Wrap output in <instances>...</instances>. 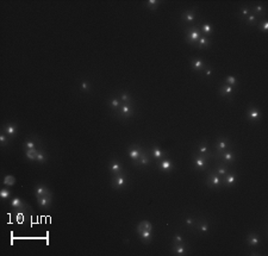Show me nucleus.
Wrapping results in <instances>:
<instances>
[{"label": "nucleus", "mask_w": 268, "mask_h": 256, "mask_svg": "<svg viewBox=\"0 0 268 256\" xmlns=\"http://www.w3.org/2000/svg\"><path fill=\"white\" fill-rule=\"evenodd\" d=\"M216 173H217V174H218L219 176H225V175H227V174H228V173H227V169H225V168H224V167H220V168H218V169H217V170H216Z\"/></svg>", "instance_id": "58836bf2"}, {"label": "nucleus", "mask_w": 268, "mask_h": 256, "mask_svg": "<svg viewBox=\"0 0 268 256\" xmlns=\"http://www.w3.org/2000/svg\"><path fill=\"white\" fill-rule=\"evenodd\" d=\"M0 197H1V199H9V198L11 197L10 189H7V188H2V189L0 191Z\"/></svg>", "instance_id": "72a5a7b5"}, {"label": "nucleus", "mask_w": 268, "mask_h": 256, "mask_svg": "<svg viewBox=\"0 0 268 256\" xmlns=\"http://www.w3.org/2000/svg\"><path fill=\"white\" fill-rule=\"evenodd\" d=\"M132 113V108L129 104H124L123 106H120V114L124 116V117H129Z\"/></svg>", "instance_id": "a211bd4d"}, {"label": "nucleus", "mask_w": 268, "mask_h": 256, "mask_svg": "<svg viewBox=\"0 0 268 256\" xmlns=\"http://www.w3.org/2000/svg\"><path fill=\"white\" fill-rule=\"evenodd\" d=\"M173 251L175 255H185L186 253V248L184 246V243H173Z\"/></svg>", "instance_id": "4468645a"}, {"label": "nucleus", "mask_w": 268, "mask_h": 256, "mask_svg": "<svg viewBox=\"0 0 268 256\" xmlns=\"http://www.w3.org/2000/svg\"><path fill=\"white\" fill-rule=\"evenodd\" d=\"M16 184V177L13 175H6L4 177V185L5 186H13Z\"/></svg>", "instance_id": "cd10ccee"}, {"label": "nucleus", "mask_w": 268, "mask_h": 256, "mask_svg": "<svg viewBox=\"0 0 268 256\" xmlns=\"http://www.w3.org/2000/svg\"><path fill=\"white\" fill-rule=\"evenodd\" d=\"M232 92H234V89H232V86H229V85H225V86H223L222 88L219 89V93L222 94V95H230V94H232Z\"/></svg>", "instance_id": "393cba45"}, {"label": "nucleus", "mask_w": 268, "mask_h": 256, "mask_svg": "<svg viewBox=\"0 0 268 256\" xmlns=\"http://www.w3.org/2000/svg\"><path fill=\"white\" fill-rule=\"evenodd\" d=\"M248 14H249V9L244 7V9H242V10H241V16H242L243 18H246Z\"/></svg>", "instance_id": "c03bdc74"}, {"label": "nucleus", "mask_w": 268, "mask_h": 256, "mask_svg": "<svg viewBox=\"0 0 268 256\" xmlns=\"http://www.w3.org/2000/svg\"><path fill=\"white\" fill-rule=\"evenodd\" d=\"M144 230H149V231L153 230V225H151V223L149 220H142V222H139L138 225H137V234L144 231Z\"/></svg>", "instance_id": "9d476101"}, {"label": "nucleus", "mask_w": 268, "mask_h": 256, "mask_svg": "<svg viewBox=\"0 0 268 256\" xmlns=\"http://www.w3.org/2000/svg\"><path fill=\"white\" fill-rule=\"evenodd\" d=\"M225 81H227V85H229V86H235V85H237V80H236V78H234V76H227Z\"/></svg>", "instance_id": "f704fd0d"}, {"label": "nucleus", "mask_w": 268, "mask_h": 256, "mask_svg": "<svg viewBox=\"0 0 268 256\" xmlns=\"http://www.w3.org/2000/svg\"><path fill=\"white\" fill-rule=\"evenodd\" d=\"M151 155H153V157H155L156 160H161L162 156H163V151L159 147H154V148L151 149Z\"/></svg>", "instance_id": "b1692460"}, {"label": "nucleus", "mask_w": 268, "mask_h": 256, "mask_svg": "<svg viewBox=\"0 0 268 256\" xmlns=\"http://www.w3.org/2000/svg\"><path fill=\"white\" fill-rule=\"evenodd\" d=\"M220 176H219L217 173H211L210 176L206 180V184H208V187H218L220 185Z\"/></svg>", "instance_id": "39448f33"}, {"label": "nucleus", "mask_w": 268, "mask_h": 256, "mask_svg": "<svg viewBox=\"0 0 268 256\" xmlns=\"http://www.w3.org/2000/svg\"><path fill=\"white\" fill-rule=\"evenodd\" d=\"M159 168L160 170H162V172H170L172 169H173V163H172V161L169 160V158H161L159 160Z\"/></svg>", "instance_id": "423d86ee"}, {"label": "nucleus", "mask_w": 268, "mask_h": 256, "mask_svg": "<svg viewBox=\"0 0 268 256\" xmlns=\"http://www.w3.org/2000/svg\"><path fill=\"white\" fill-rule=\"evenodd\" d=\"M222 157L224 161H227V162H232L234 160H235V155H234V153L232 151H223L222 153Z\"/></svg>", "instance_id": "4be33fe9"}, {"label": "nucleus", "mask_w": 268, "mask_h": 256, "mask_svg": "<svg viewBox=\"0 0 268 256\" xmlns=\"http://www.w3.org/2000/svg\"><path fill=\"white\" fill-rule=\"evenodd\" d=\"M198 151H199V154H205V153L208 151V145H206V144H200L198 148Z\"/></svg>", "instance_id": "a19ab883"}, {"label": "nucleus", "mask_w": 268, "mask_h": 256, "mask_svg": "<svg viewBox=\"0 0 268 256\" xmlns=\"http://www.w3.org/2000/svg\"><path fill=\"white\" fill-rule=\"evenodd\" d=\"M254 11H255V16L256 14H263V12H265V9H263V6L262 5H256L255 7H254Z\"/></svg>", "instance_id": "e433bc0d"}, {"label": "nucleus", "mask_w": 268, "mask_h": 256, "mask_svg": "<svg viewBox=\"0 0 268 256\" xmlns=\"http://www.w3.org/2000/svg\"><path fill=\"white\" fill-rule=\"evenodd\" d=\"M191 66H192V68L194 69L196 72H200V70H203V69L205 68L204 67V62L200 59H193L191 61Z\"/></svg>", "instance_id": "ddd939ff"}, {"label": "nucleus", "mask_w": 268, "mask_h": 256, "mask_svg": "<svg viewBox=\"0 0 268 256\" xmlns=\"http://www.w3.org/2000/svg\"><path fill=\"white\" fill-rule=\"evenodd\" d=\"M0 143H1L2 145H5V144L7 143V137H6L5 135H0Z\"/></svg>", "instance_id": "a18cd8bd"}, {"label": "nucleus", "mask_w": 268, "mask_h": 256, "mask_svg": "<svg viewBox=\"0 0 268 256\" xmlns=\"http://www.w3.org/2000/svg\"><path fill=\"white\" fill-rule=\"evenodd\" d=\"M224 177V184L227 185V186H231V185H234V182H235V180H236V175L235 174H227Z\"/></svg>", "instance_id": "5701e85b"}, {"label": "nucleus", "mask_w": 268, "mask_h": 256, "mask_svg": "<svg viewBox=\"0 0 268 256\" xmlns=\"http://www.w3.org/2000/svg\"><path fill=\"white\" fill-rule=\"evenodd\" d=\"M4 131H5V134H7L9 136H13V135H16V132H17V126L13 125V124H6V125L4 126Z\"/></svg>", "instance_id": "aec40b11"}, {"label": "nucleus", "mask_w": 268, "mask_h": 256, "mask_svg": "<svg viewBox=\"0 0 268 256\" xmlns=\"http://www.w3.org/2000/svg\"><path fill=\"white\" fill-rule=\"evenodd\" d=\"M120 100H122V101H124V104H128L131 99H130L129 94H126V93H123V94L120 95Z\"/></svg>", "instance_id": "ea45409f"}, {"label": "nucleus", "mask_w": 268, "mask_h": 256, "mask_svg": "<svg viewBox=\"0 0 268 256\" xmlns=\"http://www.w3.org/2000/svg\"><path fill=\"white\" fill-rule=\"evenodd\" d=\"M182 242H184V239L180 235H175L173 238V243H182Z\"/></svg>", "instance_id": "37998d69"}, {"label": "nucleus", "mask_w": 268, "mask_h": 256, "mask_svg": "<svg viewBox=\"0 0 268 256\" xmlns=\"http://www.w3.org/2000/svg\"><path fill=\"white\" fill-rule=\"evenodd\" d=\"M157 4H160L159 1H156V0H149L148 2L146 4V6L150 9V10H155V9H157Z\"/></svg>", "instance_id": "473e14b6"}, {"label": "nucleus", "mask_w": 268, "mask_h": 256, "mask_svg": "<svg viewBox=\"0 0 268 256\" xmlns=\"http://www.w3.org/2000/svg\"><path fill=\"white\" fill-rule=\"evenodd\" d=\"M200 31H201L204 35L210 36V35L213 32V28H212V25H211L210 23H204V24L201 25V28H200Z\"/></svg>", "instance_id": "6ab92c4d"}, {"label": "nucleus", "mask_w": 268, "mask_h": 256, "mask_svg": "<svg viewBox=\"0 0 268 256\" xmlns=\"http://www.w3.org/2000/svg\"><path fill=\"white\" fill-rule=\"evenodd\" d=\"M11 206L13 208H16V210H18V211H23L24 208H26V204L19 198H13L11 200Z\"/></svg>", "instance_id": "6e6552de"}, {"label": "nucleus", "mask_w": 268, "mask_h": 256, "mask_svg": "<svg viewBox=\"0 0 268 256\" xmlns=\"http://www.w3.org/2000/svg\"><path fill=\"white\" fill-rule=\"evenodd\" d=\"M110 104H111V106L113 108H117L119 107V104H120V103H119V100L117 98H112L110 100Z\"/></svg>", "instance_id": "4c0bfd02"}, {"label": "nucleus", "mask_w": 268, "mask_h": 256, "mask_svg": "<svg viewBox=\"0 0 268 256\" xmlns=\"http://www.w3.org/2000/svg\"><path fill=\"white\" fill-rule=\"evenodd\" d=\"M125 184H126V176L124 174H122V173L116 174L112 177V181H111V186L113 188H116V189L123 188L125 186Z\"/></svg>", "instance_id": "f03ea898"}, {"label": "nucleus", "mask_w": 268, "mask_h": 256, "mask_svg": "<svg viewBox=\"0 0 268 256\" xmlns=\"http://www.w3.org/2000/svg\"><path fill=\"white\" fill-rule=\"evenodd\" d=\"M48 194H51L50 191L45 186L43 185H37L35 187V196L38 197V196H48Z\"/></svg>", "instance_id": "9b49d317"}, {"label": "nucleus", "mask_w": 268, "mask_h": 256, "mask_svg": "<svg viewBox=\"0 0 268 256\" xmlns=\"http://www.w3.org/2000/svg\"><path fill=\"white\" fill-rule=\"evenodd\" d=\"M137 162H138L139 165H143V166H148L149 165V162H150V160H149V156L147 155V154H141V156H139V158L137 160Z\"/></svg>", "instance_id": "c85d7f7f"}, {"label": "nucleus", "mask_w": 268, "mask_h": 256, "mask_svg": "<svg viewBox=\"0 0 268 256\" xmlns=\"http://www.w3.org/2000/svg\"><path fill=\"white\" fill-rule=\"evenodd\" d=\"M182 18L186 20L187 23H192L194 20V12L193 11H186L182 13Z\"/></svg>", "instance_id": "a878e982"}, {"label": "nucleus", "mask_w": 268, "mask_h": 256, "mask_svg": "<svg viewBox=\"0 0 268 256\" xmlns=\"http://www.w3.org/2000/svg\"><path fill=\"white\" fill-rule=\"evenodd\" d=\"M139 238L144 242V243H148L149 241L151 239V231H149V230H144V231H142V232H139L138 234Z\"/></svg>", "instance_id": "412c9836"}, {"label": "nucleus", "mask_w": 268, "mask_h": 256, "mask_svg": "<svg viewBox=\"0 0 268 256\" xmlns=\"http://www.w3.org/2000/svg\"><path fill=\"white\" fill-rule=\"evenodd\" d=\"M246 20H247V23L250 24V25H255L256 21H258V16H255L254 13H249L248 16L246 17Z\"/></svg>", "instance_id": "c756f323"}, {"label": "nucleus", "mask_w": 268, "mask_h": 256, "mask_svg": "<svg viewBox=\"0 0 268 256\" xmlns=\"http://www.w3.org/2000/svg\"><path fill=\"white\" fill-rule=\"evenodd\" d=\"M25 155L30 161H37L38 150L37 149H25Z\"/></svg>", "instance_id": "dca6fc26"}, {"label": "nucleus", "mask_w": 268, "mask_h": 256, "mask_svg": "<svg viewBox=\"0 0 268 256\" xmlns=\"http://www.w3.org/2000/svg\"><path fill=\"white\" fill-rule=\"evenodd\" d=\"M206 165H208L206 157L203 156L201 154H200V155H197V156L194 157V166H196L197 169H205V168H206Z\"/></svg>", "instance_id": "0eeeda50"}, {"label": "nucleus", "mask_w": 268, "mask_h": 256, "mask_svg": "<svg viewBox=\"0 0 268 256\" xmlns=\"http://www.w3.org/2000/svg\"><path fill=\"white\" fill-rule=\"evenodd\" d=\"M24 148L25 149H37V145H36V143L30 138L28 139L26 142H25V144H24Z\"/></svg>", "instance_id": "2f4dec72"}, {"label": "nucleus", "mask_w": 268, "mask_h": 256, "mask_svg": "<svg viewBox=\"0 0 268 256\" xmlns=\"http://www.w3.org/2000/svg\"><path fill=\"white\" fill-rule=\"evenodd\" d=\"M247 242H248L249 246H258V243H260V238H258L255 234H249V236L247 237Z\"/></svg>", "instance_id": "f3484780"}, {"label": "nucleus", "mask_w": 268, "mask_h": 256, "mask_svg": "<svg viewBox=\"0 0 268 256\" xmlns=\"http://www.w3.org/2000/svg\"><path fill=\"white\" fill-rule=\"evenodd\" d=\"M37 199V203H38V205H40L42 208H44V210H47V208H49L50 205H51V194H48V196H38V197H36Z\"/></svg>", "instance_id": "7ed1b4c3"}, {"label": "nucleus", "mask_w": 268, "mask_h": 256, "mask_svg": "<svg viewBox=\"0 0 268 256\" xmlns=\"http://www.w3.org/2000/svg\"><path fill=\"white\" fill-rule=\"evenodd\" d=\"M205 74L208 75V76H210L211 74H212V69H210V68H206L205 69Z\"/></svg>", "instance_id": "09e8293b"}, {"label": "nucleus", "mask_w": 268, "mask_h": 256, "mask_svg": "<svg viewBox=\"0 0 268 256\" xmlns=\"http://www.w3.org/2000/svg\"><path fill=\"white\" fill-rule=\"evenodd\" d=\"M141 154H142V151H141V149L137 147V145H135V147H131L129 149V157L132 160V161H137L141 156Z\"/></svg>", "instance_id": "1a4fd4ad"}, {"label": "nucleus", "mask_w": 268, "mask_h": 256, "mask_svg": "<svg viewBox=\"0 0 268 256\" xmlns=\"http://www.w3.org/2000/svg\"><path fill=\"white\" fill-rule=\"evenodd\" d=\"M198 229L201 232H208V224L206 222H203V223H199Z\"/></svg>", "instance_id": "c9c22d12"}, {"label": "nucleus", "mask_w": 268, "mask_h": 256, "mask_svg": "<svg viewBox=\"0 0 268 256\" xmlns=\"http://www.w3.org/2000/svg\"><path fill=\"white\" fill-rule=\"evenodd\" d=\"M261 26H262V30L266 32L268 30V21L267 20H265V21H262V24H261Z\"/></svg>", "instance_id": "49530a36"}, {"label": "nucleus", "mask_w": 268, "mask_h": 256, "mask_svg": "<svg viewBox=\"0 0 268 256\" xmlns=\"http://www.w3.org/2000/svg\"><path fill=\"white\" fill-rule=\"evenodd\" d=\"M47 160H48V156H47V154H45L44 151L40 150V151H38V155H37V161H38L40 163H43V162H45Z\"/></svg>", "instance_id": "7c9ffc66"}, {"label": "nucleus", "mask_w": 268, "mask_h": 256, "mask_svg": "<svg viewBox=\"0 0 268 256\" xmlns=\"http://www.w3.org/2000/svg\"><path fill=\"white\" fill-rule=\"evenodd\" d=\"M81 88H82V91H85V92H88L89 83L88 82H86V81H82V83H81Z\"/></svg>", "instance_id": "79ce46f5"}, {"label": "nucleus", "mask_w": 268, "mask_h": 256, "mask_svg": "<svg viewBox=\"0 0 268 256\" xmlns=\"http://www.w3.org/2000/svg\"><path fill=\"white\" fill-rule=\"evenodd\" d=\"M227 148H228V141L225 138H219L218 141H217V144H216L217 151L218 153H223V151L227 150Z\"/></svg>", "instance_id": "f8f14e48"}, {"label": "nucleus", "mask_w": 268, "mask_h": 256, "mask_svg": "<svg viewBox=\"0 0 268 256\" xmlns=\"http://www.w3.org/2000/svg\"><path fill=\"white\" fill-rule=\"evenodd\" d=\"M210 41H208V37H205V36H201L200 38H199L198 41V47L199 48H206V47H208L210 45Z\"/></svg>", "instance_id": "bb28decb"}, {"label": "nucleus", "mask_w": 268, "mask_h": 256, "mask_svg": "<svg viewBox=\"0 0 268 256\" xmlns=\"http://www.w3.org/2000/svg\"><path fill=\"white\" fill-rule=\"evenodd\" d=\"M247 117L251 122H258L261 119V111L256 107H249L247 111Z\"/></svg>", "instance_id": "20e7f679"}, {"label": "nucleus", "mask_w": 268, "mask_h": 256, "mask_svg": "<svg viewBox=\"0 0 268 256\" xmlns=\"http://www.w3.org/2000/svg\"><path fill=\"white\" fill-rule=\"evenodd\" d=\"M185 223H186V225H187V227H191V225H194V220H193V219H191V218H187Z\"/></svg>", "instance_id": "de8ad7c7"}, {"label": "nucleus", "mask_w": 268, "mask_h": 256, "mask_svg": "<svg viewBox=\"0 0 268 256\" xmlns=\"http://www.w3.org/2000/svg\"><path fill=\"white\" fill-rule=\"evenodd\" d=\"M200 37H201V31H200V29L196 28V26H193V28L188 29L187 30V32H186V40H187V42L191 43V44H196V43H198V41Z\"/></svg>", "instance_id": "f257e3e1"}, {"label": "nucleus", "mask_w": 268, "mask_h": 256, "mask_svg": "<svg viewBox=\"0 0 268 256\" xmlns=\"http://www.w3.org/2000/svg\"><path fill=\"white\" fill-rule=\"evenodd\" d=\"M110 169H111V172H112L115 175H116V174H119V173H122V170H123L122 165L119 163L118 161H112L111 165H110Z\"/></svg>", "instance_id": "2eb2a0df"}]
</instances>
